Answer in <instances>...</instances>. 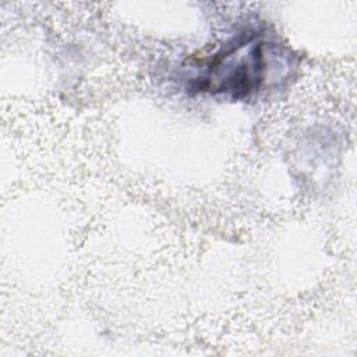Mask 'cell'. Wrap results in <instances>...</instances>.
Segmentation results:
<instances>
[{"instance_id": "6da1fadb", "label": "cell", "mask_w": 357, "mask_h": 357, "mask_svg": "<svg viewBox=\"0 0 357 357\" xmlns=\"http://www.w3.org/2000/svg\"><path fill=\"white\" fill-rule=\"evenodd\" d=\"M265 74V43L259 35L245 32L212 54L191 86L240 100L262 86Z\"/></svg>"}]
</instances>
